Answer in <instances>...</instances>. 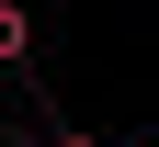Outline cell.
<instances>
[{"label": "cell", "mask_w": 159, "mask_h": 147, "mask_svg": "<svg viewBox=\"0 0 159 147\" xmlns=\"http://www.w3.org/2000/svg\"><path fill=\"white\" fill-rule=\"evenodd\" d=\"M23 57H34V11H23V0H0V68H23Z\"/></svg>", "instance_id": "cell-1"}, {"label": "cell", "mask_w": 159, "mask_h": 147, "mask_svg": "<svg viewBox=\"0 0 159 147\" xmlns=\"http://www.w3.org/2000/svg\"><path fill=\"white\" fill-rule=\"evenodd\" d=\"M46 147H102V136H80V124H46Z\"/></svg>", "instance_id": "cell-2"}]
</instances>
